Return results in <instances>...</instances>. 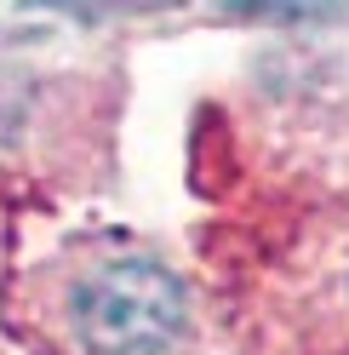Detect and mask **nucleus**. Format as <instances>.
Returning a JSON list of instances; mask_svg holds the SVG:
<instances>
[{"label": "nucleus", "instance_id": "f03ea898", "mask_svg": "<svg viewBox=\"0 0 349 355\" xmlns=\"http://www.w3.org/2000/svg\"><path fill=\"white\" fill-rule=\"evenodd\" d=\"M24 6H46L69 17H115V12H161L166 0H24Z\"/></svg>", "mask_w": 349, "mask_h": 355}, {"label": "nucleus", "instance_id": "f257e3e1", "mask_svg": "<svg viewBox=\"0 0 349 355\" xmlns=\"http://www.w3.org/2000/svg\"><path fill=\"white\" fill-rule=\"evenodd\" d=\"M57 321L80 355H166L189 332V293L161 258L109 252L63 286Z\"/></svg>", "mask_w": 349, "mask_h": 355}]
</instances>
